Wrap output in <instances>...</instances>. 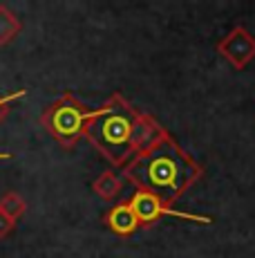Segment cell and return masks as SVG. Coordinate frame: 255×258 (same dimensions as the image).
Returning <instances> with one entry per match:
<instances>
[{
    "mask_svg": "<svg viewBox=\"0 0 255 258\" xmlns=\"http://www.w3.org/2000/svg\"><path fill=\"white\" fill-rule=\"evenodd\" d=\"M85 137H90L96 148H101L112 162H123L130 153L148 151L164 137L159 126L148 117L135 115L121 99H114L101 110H92L85 126Z\"/></svg>",
    "mask_w": 255,
    "mask_h": 258,
    "instance_id": "1",
    "label": "cell"
},
{
    "mask_svg": "<svg viewBox=\"0 0 255 258\" xmlns=\"http://www.w3.org/2000/svg\"><path fill=\"white\" fill-rule=\"evenodd\" d=\"M125 175L150 196L161 202H173L199 177V168L188 155L179 151L170 140L161 137L148 151L139 153L125 166Z\"/></svg>",
    "mask_w": 255,
    "mask_h": 258,
    "instance_id": "2",
    "label": "cell"
},
{
    "mask_svg": "<svg viewBox=\"0 0 255 258\" xmlns=\"http://www.w3.org/2000/svg\"><path fill=\"white\" fill-rule=\"evenodd\" d=\"M92 110L85 103L76 101L72 94L56 99L52 106L45 108L41 121L47 128V133L63 146H74L81 135H85V126Z\"/></svg>",
    "mask_w": 255,
    "mask_h": 258,
    "instance_id": "3",
    "label": "cell"
},
{
    "mask_svg": "<svg viewBox=\"0 0 255 258\" xmlns=\"http://www.w3.org/2000/svg\"><path fill=\"white\" fill-rule=\"evenodd\" d=\"M128 205H130L132 213L137 216L139 225H148V222H155V220H159V218H181V220H193V222H210V218L190 216V213H181V211L170 209L159 198L150 196V193H146V191H137L135 196L130 198Z\"/></svg>",
    "mask_w": 255,
    "mask_h": 258,
    "instance_id": "4",
    "label": "cell"
},
{
    "mask_svg": "<svg viewBox=\"0 0 255 258\" xmlns=\"http://www.w3.org/2000/svg\"><path fill=\"white\" fill-rule=\"evenodd\" d=\"M219 52H222L235 68H242L255 56V38L246 29L237 27L219 43Z\"/></svg>",
    "mask_w": 255,
    "mask_h": 258,
    "instance_id": "5",
    "label": "cell"
},
{
    "mask_svg": "<svg viewBox=\"0 0 255 258\" xmlns=\"http://www.w3.org/2000/svg\"><path fill=\"white\" fill-rule=\"evenodd\" d=\"M105 220H107V227H110L114 234H119V236L135 234V229L139 227V220H137V216L132 213V209H130V205H128V202H123V205H116L114 209L107 213Z\"/></svg>",
    "mask_w": 255,
    "mask_h": 258,
    "instance_id": "6",
    "label": "cell"
},
{
    "mask_svg": "<svg viewBox=\"0 0 255 258\" xmlns=\"http://www.w3.org/2000/svg\"><path fill=\"white\" fill-rule=\"evenodd\" d=\"M21 27H23V25H21V21H18L16 14H14L9 7L0 5V45L12 43L14 38L18 36Z\"/></svg>",
    "mask_w": 255,
    "mask_h": 258,
    "instance_id": "7",
    "label": "cell"
},
{
    "mask_svg": "<svg viewBox=\"0 0 255 258\" xmlns=\"http://www.w3.org/2000/svg\"><path fill=\"white\" fill-rule=\"evenodd\" d=\"M25 211H27V202L23 200L21 193L9 191V193H5V196L0 198V213L7 216L12 222L21 220V218L25 216Z\"/></svg>",
    "mask_w": 255,
    "mask_h": 258,
    "instance_id": "8",
    "label": "cell"
},
{
    "mask_svg": "<svg viewBox=\"0 0 255 258\" xmlns=\"http://www.w3.org/2000/svg\"><path fill=\"white\" fill-rule=\"evenodd\" d=\"M94 191L99 193L103 200H114V198L119 196V191H121L119 177H116L114 173L105 171V173H103V175L99 177V180L94 182Z\"/></svg>",
    "mask_w": 255,
    "mask_h": 258,
    "instance_id": "9",
    "label": "cell"
},
{
    "mask_svg": "<svg viewBox=\"0 0 255 258\" xmlns=\"http://www.w3.org/2000/svg\"><path fill=\"white\" fill-rule=\"evenodd\" d=\"M25 94H27V90H18V92H12V94H0V121L7 117V112H9V108H12V103L18 101V99H23Z\"/></svg>",
    "mask_w": 255,
    "mask_h": 258,
    "instance_id": "10",
    "label": "cell"
},
{
    "mask_svg": "<svg viewBox=\"0 0 255 258\" xmlns=\"http://www.w3.org/2000/svg\"><path fill=\"white\" fill-rule=\"evenodd\" d=\"M14 227H16V222H12L7 216H3V213H0V240H3V238H7L9 234H12Z\"/></svg>",
    "mask_w": 255,
    "mask_h": 258,
    "instance_id": "11",
    "label": "cell"
},
{
    "mask_svg": "<svg viewBox=\"0 0 255 258\" xmlns=\"http://www.w3.org/2000/svg\"><path fill=\"white\" fill-rule=\"evenodd\" d=\"M0 160H12V153H0Z\"/></svg>",
    "mask_w": 255,
    "mask_h": 258,
    "instance_id": "12",
    "label": "cell"
}]
</instances>
